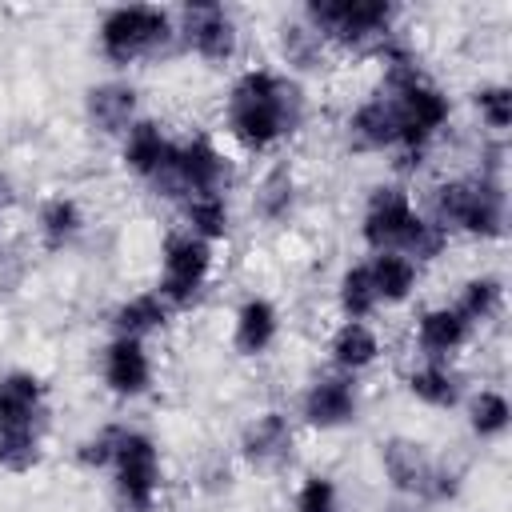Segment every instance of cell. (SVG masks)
Wrapping results in <instances>:
<instances>
[{"instance_id":"cell-1","label":"cell","mask_w":512,"mask_h":512,"mask_svg":"<svg viewBox=\"0 0 512 512\" xmlns=\"http://www.w3.org/2000/svg\"><path fill=\"white\" fill-rule=\"evenodd\" d=\"M308 116V100L296 76L276 72V68H244L224 100V128L228 136L252 152L264 156L292 140Z\"/></svg>"},{"instance_id":"cell-2","label":"cell","mask_w":512,"mask_h":512,"mask_svg":"<svg viewBox=\"0 0 512 512\" xmlns=\"http://www.w3.org/2000/svg\"><path fill=\"white\" fill-rule=\"evenodd\" d=\"M176 12L160 4H116L96 24V52L112 68L156 60L176 44Z\"/></svg>"},{"instance_id":"cell-3","label":"cell","mask_w":512,"mask_h":512,"mask_svg":"<svg viewBox=\"0 0 512 512\" xmlns=\"http://www.w3.org/2000/svg\"><path fill=\"white\" fill-rule=\"evenodd\" d=\"M400 8L388 0H308L300 20L336 52H372L396 32Z\"/></svg>"},{"instance_id":"cell-4","label":"cell","mask_w":512,"mask_h":512,"mask_svg":"<svg viewBox=\"0 0 512 512\" xmlns=\"http://www.w3.org/2000/svg\"><path fill=\"white\" fill-rule=\"evenodd\" d=\"M232 180V164L228 156L216 148L212 136L204 132H192L184 140H172V152H168V164L160 172V180L152 184L156 196H168V200H184V196H204V192H224Z\"/></svg>"},{"instance_id":"cell-5","label":"cell","mask_w":512,"mask_h":512,"mask_svg":"<svg viewBox=\"0 0 512 512\" xmlns=\"http://www.w3.org/2000/svg\"><path fill=\"white\" fill-rule=\"evenodd\" d=\"M112 492L120 500L124 512H152L160 500V448L144 428H128L116 440V456H112Z\"/></svg>"},{"instance_id":"cell-6","label":"cell","mask_w":512,"mask_h":512,"mask_svg":"<svg viewBox=\"0 0 512 512\" xmlns=\"http://www.w3.org/2000/svg\"><path fill=\"white\" fill-rule=\"evenodd\" d=\"M212 264H216L212 244L180 228L160 248V284H156V292L164 296V304L172 312L192 308L204 296L208 280H212Z\"/></svg>"},{"instance_id":"cell-7","label":"cell","mask_w":512,"mask_h":512,"mask_svg":"<svg viewBox=\"0 0 512 512\" xmlns=\"http://www.w3.org/2000/svg\"><path fill=\"white\" fill-rule=\"evenodd\" d=\"M176 36H180V44L196 60H204L212 68H224L240 52V24L216 0H192V4H184L176 12Z\"/></svg>"},{"instance_id":"cell-8","label":"cell","mask_w":512,"mask_h":512,"mask_svg":"<svg viewBox=\"0 0 512 512\" xmlns=\"http://www.w3.org/2000/svg\"><path fill=\"white\" fill-rule=\"evenodd\" d=\"M412 192L404 184H376L368 192L364 216H360V240L368 252H400L412 220H416Z\"/></svg>"},{"instance_id":"cell-9","label":"cell","mask_w":512,"mask_h":512,"mask_svg":"<svg viewBox=\"0 0 512 512\" xmlns=\"http://www.w3.org/2000/svg\"><path fill=\"white\" fill-rule=\"evenodd\" d=\"M360 416V388L356 376L344 372H328L316 376L304 392H300V420L316 432H336L344 424H352Z\"/></svg>"},{"instance_id":"cell-10","label":"cell","mask_w":512,"mask_h":512,"mask_svg":"<svg viewBox=\"0 0 512 512\" xmlns=\"http://www.w3.org/2000/svg\"><path fill=\"white\" fill-rule=\"evenodd\" d=\"M100 376H104V388L120 400H136L152 388V376H156V364H152V352L144 340H128V336H112L100 352Z\"/></svg>"},{"instance_id":"cell-11","label":"cell","mask_w":512,"mask_h":512,"mask_svg":"<svg viewBox=\"0 0 512 512\" xmlns=\"http://www.w3.org/2000/svg\"><path fill=\"white\" fill-rule=\"evenodd\" d=\"M380 468H384V480L392 484V492L400 500H416V504H428V480H432V468L436 460L428 456L424 444L408 440V436H388L380 444Z\"/></svg>"},{"instance_id":"cell-12","label":"cell","mask_w":512,"mask_h":512,"mask_svg":"<svg viewBox=\"0 0 512 512\" xmlns=\"http://www.w3.org/2000/svg\"><path fill=\"white\" fill-rule=\"evenodd\" d=\"M240 460L248 464V468H276V464H284L288 456H292V448H296V432H292V420L280 412V408H264V412H256L244 428H240Z\"/></svg>"},{"instance_id":"cell-13","label":"cell","mask_w":512,"mask_h":512,"mask_svg":"<svg viewBox=\"0 0 512 512\" xmlns=\"http://www.w3.org/2000/svg\"><path fill=\"white\" fill-rule=\"evenodd\" d=\"M84 116L100 136H124L140 120V92L128 80H100L84 92Z\"/></svg>"},{"instance_id":"cell-14","label":"cell","mask_w":512,"mask_h":512,"mask_svg":"<svg viewBox=\"0 0 512 512\" xmlns=\"http://www.w3.org/2000/svg\"><path fill=\"white\" fill-rule=\"evenodd\" d=\"M48 416V384L28 368H12L0 376V424L4 428H44Z\"/></svg>"},{"instance_id":"cell-15","label":"cell","mask_w":512,"mask_h":512,"mask_svg":"<svg viewBox=\"0 0 512 512\" xmlns=\"http://www.w3.org/2000/svg\"><path fill=\"white\" fill-rule=\"evenodd\" d=\"M168 152H172V136H168L164 124L152 120V116H140V120L120 136V164H124L136 180H144L148 188L160 180V172H164V164H168Z\"/></svg>"},{"instance_id":"cell-16","label":"cell","mask_w":512,"mask_h":512,"mask_svg":"<svg viewBox=\"0 0 512 512\" xmlns=\"http://www.w3.org/2000/svg\"><path fill=\"white\" fill-rule=\"evenodd\" d=\"M352 152H392L396 148V104L384 92H372L360 100L344 124Z\"/></svg>"},{"instance_id":"cell-17","label":"cell","mask_w":512,"mask_h":512,"mask_svg":"<svg viewBox=\"0 0 512 512\" xmlns=\"http://www.w3.org/2000/svg\"><path fill=\"white\" fill-rule=\"evenodd\" d=\"M508 224V196H504V180L496 176H472V196L468 208L456 224V232L472 236V240H500Z\"/></svg>"},{"instance_id":"cell-18","label":"cell","mask_w":512,"mask_h":512,"mask_svg":"<svg viewBox=\"0 0 512 512\" xmlns=\"http://www.w3.org/2000/svg\"><path fill=\"white\" fill-rule=\"evenodd\" d=\"M472 340V324L460 316L456 304H432L416 316V348L424 360H448Z\"/></svg>"},{"instance_id":"cell-19","label":"cell","mask_w":512,"mask_h":512,"mask_svg":"<svg viewBox=\"0 0 512 512\" xmlns=\"http://www.w3.org/2000/svg\"><path fill=\"white\" fill-rule=\"evenodd\" d=\"M280 336V308L268 296H244L232 312V348L240 356H264Z\"/></svg>"},{"instance_id":"cell-20","label":"cell","mask_w":512,"mask_h":512,"mask_svg":"<svg viewBox=\"0 0 512 512\" xmlns=\"http://www.w3.org/2000/svg\"><path fill=\"white\" fill-rule=\"evenodd\" d=\"M112 336H128V340H148L156 332H164L172 324V308L164 304V296L152 288V292H136V296H124L112 316Z\"/></svg>"},{"instance_id":"cell-21","label":"cell","mask_w":512,"mask_h":512,"mask_svg":"<svg viewBox=\"0 0 512 512\" xmlns=\"http://www.w3.org/2000/svg\"><path fill=\"white\" fill-rule=\"evenodd\" d=\"M328 360L344 376H360L380 360V336L368 320H340V328L328 336Z\"/></svg>"},{"instance_id":"cell-22","label":"cell","mask_w":512,"mask_h":512,"mask_svg":"<svg viewBox=\"0 0 512 512\" xmlns=\"http://www.w3.org/2000/svg\"><path fill=\"white\" fill-rule=\"evenodd\" d=\"M84 208L76 196H48L36 212V240L44 252H64L80 240L84 232Z\"/></svg>"},{"instance_id":"cell-23","label":"cell","mask_w":512,"mask_h":512,"mask_svg":"<svg viewBox=\"0 0 512 512\" xmlns=\"http://www.w3.org/2000/svg\"><path fill=\"white\" fill-rule=\"evenodd\" d=\"M296 200H300V184H296V172L280 160L272 164L260 180H256V192H252V212L264 220V224H284L292 212H296Z\"/></svg>"},{"instance_id":"cell-24","label":"cell","mask_w":512,"mask_h":512,"mask_svg":"<svg viewBox=\"0 0 512 512\" xmlns=\"http://www.w3.org/2000/svg\"><path fill=\"white\" fill-rule=\"evenodd\" d=\"M404 384L428 408H456L464 400V376L448 360H424V364H416Z\"/></svg>"},{"instance_id":"cell-25","label":"cell","mask_w":512,"mask_h":512,"mask_svg":"<svg viewBox=\"0 0 512 512\" xmlns=\"http://www.w3.org/2000/svg\"><path fill=\"white\" fill-rule=\"evenodd\" d=\"M368 276H372V288L380 296V304H404L412 300L416 284H420V264L400 256V252H372L368 260Z\"/></svg>"},{"instance_id":"cell-26","label":"cell","mask_w":512,"mask_h":512,"mask_svg":"<svg viewBox=\"0 0 512 512\" xmlns=\"http://www.w3.org/2000/svg\"><path fill=\"white\" fill-rule=\"evenodd\" d=\"M180 220H184V232L216 244V240H228L232 236V204L224 192H204V196H184L180 200Z\"/></svg>"},{"instance_id":"cell-27","label":"cell","mask_w":512,"mask_h":512,"mask_svg":"<svg viewBox=\"0 0 512 512\" xmlns=\"http://www.w3.org/2000/svg\"><path fill=\"white\" fill-rule=\"evenodd\" d=\"M460 316L476 328V324H488L492 316H500L504 308V280L492 276V272H480V276H468L460 284V300H456Z\"/></svg>"},{"instance_id":"cell-28","label":"cell","mask_w":512,"mask_h":512,"mask_svg":"<svg viewBox=\"0 0 512 512\" xmlns=\"http://www.w3.org/2000/svg\"><path fill=\"white\" fill-rule=\"evenodd\" d=\"M336 308L344 320H368L376 308H380V296L372 288V276H368V264H348L336 280Z\"/></svg>"},{"instance_id":"cell-29","label":"cell","mask_w":512,"mask_h":512,"mask_svg":"<svg viewBox=\"0 0 512 512\" xmlns=\"http://www.w3.org/2000/svg\"><path fill=\"white\" fill-rule=\"evenodd\" d=\"M512 424V404L500 388H480L468 396V428L480 440H500Z\"/></svg>"},{"instance_id":"cell-30","label":"cell","mask_w":512,"mask_h":512,"mask_svg":"<svg viewBox=\"0 0 512 512\" xmlns=\"http://www.w3.org/2000/svg\"><path fill=\"white\" fill-rule=\"evenodd\" d=\"M44 460V428H4L0 424V468L4 472H32Z\"/></svg>"},{"instance_id":"cell-31","label":"cell","mask_w":512,"mask_h":512,"mask_svg":"<svg viewBox=\"0 0 512 512\" xmlns=\"http://www.w3.org/2000/svg\"><path fill=\"white\" fill-rule=\"evenodd\" d=\"M324 52H328V44H324L304 20H292V24L280 28V56H284L288 68H296V72H312V68H320Z\"/></svg>"},{"instance_id":"cell-32","label":"cell","mask_w":512,"mask_h":512,"mask_svg":"<svg viewBox=\"0 0 512 512\" xmlns=\"http://www.w3.org/2000/svg\"><path fill=\"white\" fill-rule=\"evenodd\" d=\"M472 108L480 112V124L492 136H504L512 124V88L508 84H480L472 92Z\"/></svg>"},{"instance_id":"cell-33","label":"cell","mask_w":512,"mask_h":512,"mask_svg":"<svg viewBox=\"0 0 512 512\" xmlns=\"http://www.w3.org/2000/svg\"><path fill=\"white\" fill-rule=\"evenodd\" d=\"M296 512H340V484L328 472H308L292 496Z\"/></svg>"},{"instance_id":"cell-34","label":"cell","mask_w":512,"mask_h":512,"mask_svg":"<svg viewBox=\"0 0 512 512\" xmlns=\"http://www.w3.org/2000/svg\"><path fill=\"white\" fill-rule=\"evenodd\" d=\"M120 432H124V424H104V428H96L92 436H84V440L76 444L80 468H88V472H108V468H112V456H116Z\"/></svg>"},{"instance_id":"cell-35","label":"cell","mask_w":512,"mask_h":512,"mask_svg":"<svg viewBox=\"0 0 512 512\" xmlns=\"http://www.w3.org/2000/svg\"><path fill=\"white\" fill-rule=\"evenodd\" d=\"M24 268H28V260H24L16 248L0 244V292H12V288L24 280Z\"/></svg>"},{"instance_id":"cell-36","label":"cell","mask_w":512,"mask_h":512,"mask_svg":"<svg viewBox=\"0 0 512 512\" xmlns=\"http://www.w3.org/2000/svg\"><path fill=\"white\" fill-rule=\"evenodd\" d=\"M12 204H16V180L0 168V216H8V212H12Z\"/></svg>"}]
</instances>
